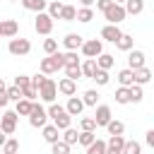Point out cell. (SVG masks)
<instances>
[{"instance_id": "25", "label": "cell", "mask_w": 154, "mask_h": 154, "mask_svg": "<svg viewBox=\"0 0 154 154\" xmlns=\"http://www.w3.org/2000/svg\"><path fill=\"white\" fill-rule=\"evenodd\" d=\"M14 111H17L19 116H31V111H34V101H31V99H19Z\"/></svg>"}, {"instance_id": "42", "label": "cell", "mask_w": 154, "mask_h": 154, "mask_svg": "<svg viewBox=\"0 0 154 154\" xmlns=\"http://www.w3.org/2000/svg\"><path fill=\"white\" fill-rule=\"evenodd\" d=\"M43 51H46V55L58 53V41H55V38H46V41H43Z\"/></svg>"}, {"instance_id": "35", "label": "cell", "mask_w": 154, "mask_h": 154, "mask_svg": "<svg viewBox=\"0 0 154 154\" xmlns=\"http://www.w3.org/2000/svg\"><path fill=\"white\" fill-rule=\"evenodd\" d=\"M60 19H63V22H75V19H77V7H72V5H65V7H63V14H60Z\"/></svg>"}, {"instance_id": "16", "label": "cell", "mask_w": 154, "mask_h": 154, "mask_svg": "<svg viewBox=\"0 0 154 154\" xmlns=\"http://www.w3.org/2000/svg\"><path fill=\"white\" fill-rule=\"evenodd\" d=\"M94 118H96V123H99V128H106L111 120H113V116H111V108L108 106H96V113H94Z\"/></svg>"}, {"instance_id": "47", "label": "cell", "mask_w": 154, "mask_h": 154, "mask_svg": "<svg viewBox=\"0 0 154 154\" xmlns=\"http://www.w3.org/2000/svg\"><path fill=\"white\" fill-rule=\"evenodd\" d=\"M36 96H38V89H36V87H34V84H31V87H26V89H24V99H31V101H34V99H36Z\"/></svg>"}, {"instance_id": "19", "label": "cell", "mask_w": 154, "mask_h": 154, "mask_svg": "<svg viewBox=\"0 0 154 154\" xmlns=\"http://www.w3.org/2000/svg\"><path fill=\"white\" fill-rule=\"evenodd\" d=\"M116 77H118L120 87H132V84H135V70H132V67H125V70H120Z\"/></svg>"}, {"instance_id": "43", "label": "cell", "mask_w": 154, "mask_h": 154, "mask_svg": "<svg viewBox=\"0 0 154 154\" xmlns=\"http://www.w3.org/2000/svg\"><path fill=\"white\" fill-rule=\"evenodd\" d=\"M130 91H132V103H140V101L144 99V91H142V84H132V87H130Z\"/></svg>"}, {"instance_id": "39", "label": "cell", "mask_w": 154, "mask_h": 154, "mask_svg": "<svg viewBox=\"0 0 154 154\" xmlns=\"http://www.w3.org/2000/svg\"><path fill=\"white\" fill-rule=\"evenodd\" d=\"M123 154H142V144H140L137 140H128V142H125Z\"/></svg>"}, {"instance_id": "17", "label": "cell", "mask_w": 154, "mask_h": 154, "mask_svg": "<svg viewBox=\"0 0 154 154\" xmlns=\"http://www.w3.org/2000/svg\"><path fill=\"white\" fill-rule=\"evenodd\" d=\"M63 46H65L67 51H77V48L84 46V38H82L79 34H67V36L63 38Z\"/></svg>"}, {"instance_id": "9", "label": "cell", "mask_w": 154, "mask_h": 154, "mask_svg": "<svg viewBox=\"0 0 154 154\" xmlns=\"http://www.w3.org/2000/svg\"><path fill=\"white\" fill-rule=\"evenodd\" d=\"M17 118H19L17 111H7V108H5V113H2V123H0V128H2L5 135H14V130H17Z\"/></svg>"}, {"instance_id": "50", "label": "cell", "mask_w": 154, "mask_h": 154, "mask_svg": "<svg viewBox=\"0 0 154 154\" xmlns=\"http://www.w3.org/2000/svg\"><path fill=\"white\" fill-rule=\"evenodd\" d=\"M79 5L82 7H91V5H96V0H79Z\"/></svg>"}, {"instance_id": "38", "label": "cell", "mask_w": 154, "mask_h": 154, "mask_svg": "<svg viewBox=\"0 0 154 154\" xmlns=\"http://www.w3.org/2000/svg\"><path fill=\"white\" fill-rule=\"evenodd\" d=\"M70 147H72V144H67L65 140H58L55 144H51V152H53V154H70Z\"/></svg>"}, {"instance_id": "5", "label": "cell", "mask_w": 154, "mask_h": 154, "mask_svg": "<svg viewBox=\"0 0 154 154\" xmlns=\"http://www.w3.org/2000/svg\"><path fill=\"white\" fill-rule=\"evenodd\" d=\"M48 118H51L48 111H46L41 103L34 101V111H31V116H29V125H31V128H46V120H48Z\"/></svg>"}, {"instance_id": "4", "label": "cell", "mask_w": 154, "mask_h": 154, "mask_svg": "<svg viewBox=\"0 0 154 154\" xmlns=\"http://www.w3.org/2000/svg\"><path fill=\"white\" fill-rule=\"evenodd\" d=\"M103 17H106V22H108V24H120V22L128 17V10H125V5L113 2V5L103 12Z\"/></svg>"}, {"instance_id": "1", "label": "cell", "mask_w": 154, "mask_h": 154, "mask_svg": "<svg viewBox=\"0 0 154 154\" xmlns=\"http://www.w3.org/2000/svg\"><path fill=\"white\" fill-rule=\"evenodd\" d=\"M48 116H51V120H53L60 130H67V128L72 125V116H70V113H67V108H65V106H60V103H51Z\"/></svg>"}, {"instance_id": "34", "label": "cell", "mask_w": 154, "mask_h": 154, "mask_svg": "<svg viewBox=\"0 0 154 154\" xmlns=\"http://www.w3.org/2000/svg\"><path fill=\"white\" fill-rule=\"evenodd\" d=\"M63 2H58V0H53V2H48V14L53 17V19H60V14H63Z\"/></svg>"}, {"instance_id": "44", "label": "cell", "mask_w": 154, "mask_h": 154, "mask_svg": "<svg viewBox=\"0 0 154 154\" xmlns=\"http://www.w3.org/2000/svg\"><path fill=\"white\" fill-rule=\"evenodd\" d=\"M67 65H82L79 58H77V51H67V53H65V67H67Z\"/></svg>"}, {"instance_id": "24", "label": "cell", "mask_w": 154, "mask_h": 154, "mask_svg": "<svg viewBox=\"0 0 154 154\" xmlns=\"http://www.w3.org/2000/svg\"><path fill=\"white\" fill-rule=\"evenodd\" d=\"M149 79H152V70H149L147 65L140 67V70H135V84H142V87H144Z\"/></svg>"}, {"instance_id": "29", "label": "cell", "mask_w": 154, "mask_h": 154, "mask_svg": "<svg viewBox=\"0 0 154 154\" xmlns=\"http://www.w3.org/2000/svg\"><path fill=\"white\" fill-rule=\"evenodd\" d=\"M17 152H19V142L14 137H7L2 142V154H17Z\"/></svg>"}, {"instance_id": "33", "label": "cell", "mask_w": 154, "mask_h": 154, "mask_svg": "<svg viewBox=\"0 0 154 154\" xmlns=\"http://www.w3.org/2000/svg\"><path fill=\"white\" fill-rule=\"evenodd\" d=\"M106 130H108V135H123L125 132V123L123 120H111L106 125Z\"/></svg>"}, {"instance_id": "20", "label": "cell", "mask_w": 154, "mask_h": 154, "mask_svg": "<svg viewBox=\"0 0 154 154\" xmlns=\"http://www.w3.org/2000/svg\"><path fill=\"white\" fill-rule=\"evenodd\" d=\"M82 70H84V77L94 79V75L99 72V63H96V58H84V63H82Z\"/></svg>"}, {"instance_id": "48", "label": "cell", "mask_w": 154, "mask_h": 154, "mask_svg": "<svg viewBox=\"0 0 154 154\" xmlns=\"http://www.w3.org/2000/svg\"><path fill=\"white\" fill-rule=\"evenodd\" d=\"M116 0H96V10H101V12H106L111 5H113Z\"/></svg>"}, {"instance_id": "3", "label": "cell", "mask_w": 154, "mask_h": 154, "mask_svg": "<svg viewBox=\"0 0 154 154\" xmlns=\"http://www.w3.org/2000/svg\"><path fill=\"white\" fill-rule=\"evenodd\" d=\"M34 29H36V34H41V36H48V34L53 31V17H51L48 12H36V17H34Z\"/></svg>"}, {"instance_id": "10", "label": "cell", "mask_w": 154, "mask_h": 154, "mask_svg": "<svg viewBox=\"0 0 154 154\" xmlns=\"http://www.w3.org/2000/svg\"><path fill=\"white\" fill-rule=\"evenodd\" d=\"M123 36V31L118 29V24H106L101 29V38L103 41H111V43H118V38Z\"/></svg>"}, {"instance_id": "22", "label": "cell", "mask_w": 154, "mask_h": 154, "mask_svg": "<svg viewBox=\"0 0 154 154\" xmlns=\"http://www.w3.org/2000/svg\"><path fill=\"white\" fill-rule=\"evenodd\" d=\"M22 7L31 12H43L48 7V0H22Z\"/></svg>"}, {"instance_id": "15", "label": "cell", "mask_w": 154, "mask_h": 154, "mask_svg": "<svg viewBox=\"0 0 154 154\" xmlns=\"http://www.w3.org/2000/svg\"><path fill=\"white\" fill-rule=\"evenodd\" d=\"M84 106H87V103H84V99H79V96H70L67 103H65V108H67L70 116H82Z\"/></svg>"}, {"instance_id": "41", "label": "cell", "mask_w": 154, "mask_h": 154, "mask_svg": "<svg viewBox=\"0 0 154 154\" xmlns=\"http://www.w3.org/2000/svg\"><path fill=\"white\" fill-rule=\"evenodd\" d=\"M94 82H96V84H101V87H103V84H108V82H111L108 70H101V67H99V72L94 75Z\"/></svg>"}, {"instance_id": "13", "label": "cell", "mask_w": 154, "mask_h": 154, "mask_svg": "<svg viewBox=\"0 0 154 154\" xmlns=\"http://www.w3.org/2000/svg\"><path fill=\"white\" fill-rule=\"evenodd\" d=\"M144 63H147V55L142 51H130L128 53V67L140 70V67H144Z\"/></svg>"}, {"instance_id": "14", "label": "cell", "mask_w": 154, "mask_h": 154, "mask_svg": "<svg viewBox=\"0 0 154 154\" xmlns=\"http://www.w3.org/2000/svg\"><path fill=\"white\" fill-rule=\"evenodd\" d=\"M58 89L63 96H75L77 94V79H70V77H63L58 82Z\"/></svg>"}, {"instance_id": "12", "label": "cell", "mask_w": 154, "mask_h": 154, "mask_svg": "<svg viewBox=\"0 0 154 154\" xmlns=\"http://www.w3.org/2000/svg\"><path fill=\"white\" fill-rule=\"evenodd\" d=\"M0 34H2L5 38H14V36L19 34V24H17L14 19H2V24H0Z\"/></svg>"}, {"instance_id": "40", "label": "cell", "mask_w": 154, "mask_h": 154, "mask_svg": "<svg viewBox=\"0 0 154 154\" xmlns=\"http://www.w3.org/2000/svg\"><path fill=\"white\" fill-rule=\"evenodd\" d=\"M96 128H99L96 118H82V120H79V130H91V132H96Z\"/></svg>"}, {"instance_id": "21", "label": "cell", "mask_w": 154, "mask_h": 154, "mask_svg": "<svg viewBox=\"0 0 154 154\" xmlns=\"http://www.w3.org/2000/svg\"><path fill=\"white\" fill-rule=\"evenodd\" d=\"M116 103H132V91H130V87H120V89H116Z\"/></svg>"}, {"instance_id": "18", "label": "cell", "mask_w": 154, "mask_h": 154, "mask_svg": "<svg viewBox=\"0 0 154 154\" xmlns=\"http://www.w3.org/2000/svg\"><path fill=\"white\" fill-rule=\"evenodd\" d=\"M43 130V140L48 142V144H55L58 140H60V128L53 123V125H46V128H41Z\"/></svg>"}, {"instance_id": "6", "label": "cell", "mask_w": 154, "mask_h": 154, "mask_svg": "<svg viewBox=\"0 0 154 154\" xmlns=\"http://www.w3.org/2000/svg\"><path fill=\"white\" fill-rule=\"evenodd\" d=\"M58 91H60V89H58V82H53V79L48 77V79L43 82V87L38 89V96H41L46 103H53L55 96H58Z\"/></svg>"}, {"instance_id": "30", "label": "cell", "mask_w": 154, "mask_h": 154, "mask_svg": "<svg viewBox=\"0 0 154 154\" xmlns=\"http://www.w3.org/2000/svg\"><path fill=\"white\" fill-rule=\"evenodd\" d=\"M125 10H128V14H140L144 10V0H128Z\"/></svg>"}, {"instance_id": "31", "label": "cell", "mask_w": 154, "mask_h": 154, "mask_svg": "<svg viewBox=\"0 0 154 154\" xmlns=\"http://www.w3.org/2000/svg\"><path fill=\"white\" fill-rule=\"evenodd\" d=\"M96 63H99V67H101V70H111L116 60H113V55H111V53H101V55L96 58Z\"/></svg>"}, {"instance_id": "11", "label": "cell", "mask_w": 154, "mask_h": 154, "mask_svg": "<svg viewBox=\"0 0 154 154\" xmlns=\"http://www.w3.org/2000/svg\"><path fill=\"white\" fill-rule=\"evenodd\" d=\"M125 142H128V140H125L123 135H111L106 154H123V149H125Z\"/></svg>"}, {"instance_id": "32", "label": "cell", "mask_w": 154, "mask_h": 154, "mask_svg": "<svg viewBox=\"0 0 154 154\" xmlns=\"http://www.w3.org/2000/svg\"><path fill=\"white\" fill-rule=\"evenodd\" d=\"M65 77H70V79H79V77H84L82 65H67V67H65Z\"/></svg>"}, {"instance_id": "49", "label": "cell", "mask_w": 154, "mask_h": 154, "mask_svg": "<svg viewBox=\"0 0 154 154\" xmlns=\"http://www.w3.org/2000/svg\"><path fill=\"white\" fill-rule=\"evenodd\" d=\"M144 142H147V144L154 149V128H152V130H147V135H144Z\"/></svg>"}, {"instance_id": "51", "label": "cell", "mask_w": 154, "mask_h": 154, "mask_svg": "<svg viewBox=\"0 0 154 154\" xmlns=\"http://www.w3.org/2000/svg\"><path fill=\"white\" fill-rule=\"evenodd\" d=\"M116 2H120V5H125V2H128V0H116Z\"/></svg>"}, {"instance_id": "7", "label": "cell", "mask_w": 154, "mask_h": 154, "mask_svg": "<svg viewBox=\"0 0 154 154\" xmlns=\"http://www.w3.org/2000/svg\"><path fill=\"white\" fill-rule=\"evenodd\" d=\"M7 51L12 53V55H26L29 51H31V43H29V38H10V43H7Z\"/></svg>"}, {"instance_id": "52", "label": "cell", "mask_w": 154, "mask_h": 154, "mask_svg": "<svg viewBox=\"0 0 154 154\" xmlns=\"http://www.w3.org/2000/svg\"><path fill=\"white\" fill-rule=\"evenodd\" d=\"M10 2H14V0H10Z\"/></svg>"}, {"instance_id": "45", "label": "cell", "mask_w": 154, "mask_h": 154, "mask_svg": "<svg viewBox=\"0 0 154 154\" xmlns=\"http://www.w3.org/2000/svg\"><path fill=\"white\" fill-rule=\"evenodd\" d=\"M14 84L24 91L26 87H31V77H26V75H19V77H14Z\"/></svg>"}, {"instance_id": "46", "label": "cell", "mask_w": 154, "mask_h": 154, "mask_svg": "<svg viewBox=\"0 0 154 154\" xmlns=\"http://www.w3.org/2000/svg\"><path fill=\"white\" fill-rule=\"evenodd\" d=\"M46 79H48V75H43V72H41V75H34V77H31V84H34L36 89H41Z\"/></svg>"}, {"instance_id": "23", "label": "cell", "mask_w": 154, "mask_h": 154, "mask_svg": "<svg viewBox=\"0 0 154 154\" xmlns=\"http://www.w3.org/2000/svg\"><path fill=\"white\" fill-rule=\"evenodd\" d=\"M132 46H135V38H132L130 34H123V36L118 38V43H116V48H118V51H125V53H130Z\"/></svg>"}, {"instance_id": "8", "label": "cell", "mask_w": 154, "mask_h": 154, "mask_svg": "<svg viewBox=\"0 0 154 154\" xmlns=\"http://www.w3.org/2000/svg\"><path fill=\"white\" fill-rule=\"evenodd\" d=\"M79 51H82L84 58H99V55L103 53V43H101L99 38H89V41H84V46H82Z\"/></svg>"}, {"instance_id": "28", "label": "cell", "mask_w": 154, "mask_h": 154, "mask_svg": "<svg viewBox=\"0 0 154 154\" xmlns=\"http://www.w3.org/2000/svg\"><path fill=\"white\" fill-rule=\"evenodd\" d=\"M91 19H94V10H91V7H79V10H77V22L89 24Z\"/></svg>"}, {"instance_id": "2", "label": "cell", "mask_w": 154, "mask_h": 154, "mask_svg": "<svg viewBox=\"0 0 154 154\" xmlns=\"http://www.w3.org/2000/svg\"><path fill=\"white\" fill-rule=\"evenodd\" d=\"M58 70H65V53H60V51L41 60V72L43 75H55Z\"/></svg>"}, {"instance_id": "36", "label": "cell", "mask_w": 154, "mask_h": 154, "mask_svg": "<svg viewBox=\"0 0 154 154\" xmlns=\"http://www.w3.org/2000/svg\"><path fill=\"white\" fill-rule=\"evenodd\" d=\"M82 99H84V103H87V106H96L101 96H99V91H96V89H87Z\"/></svg>"}, {"instance_id": "26", "label": "cell", "mask_w": 154, "mask_h": 154, "mask_svg": "<svg viewBox=\"0 0 154 154\" xmlns=\"http://www.w3.org/2000/svg\"><path fill=\"white\" fill-rule=\"evenodd\" d=\"M99 137H96V132H91V130H79V144L82 147H89V144H94Z\"/></svg>"}, {"instance_id": "27", "label": "cell", "mask_w": 154, "mask_h": 154, "mask_svg": "<svg viewBox=\"0 0 154 154\" xmlns=\"http://www.w3.org/2000/svg\"><path fill=\"white\" fill-rule=\"evenodd\" d=\"M106 149H108V142L106 140H96L94 144L87 147V154H106Z\"/></svg>"}, {"instance_id": "37", "label": "cell", "mask_w": 154, "mask_h": 154, "mask_svg": "<svg viewBox=\"0 0 154 154\" xmlns=\"http://www.w3.org/2000/svg\"><path fill=\"white\" fill-rule=\"evenodd\" d=\"M65 135H63V140L67 142V144H79V132L75 130V128H67V130H63Z\"/></svg>"}]
</instances>
